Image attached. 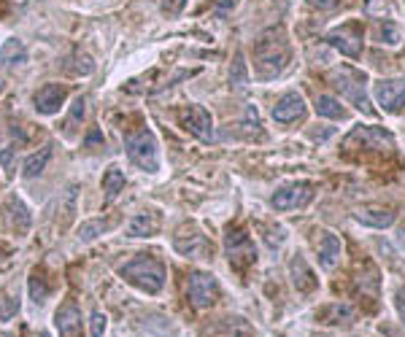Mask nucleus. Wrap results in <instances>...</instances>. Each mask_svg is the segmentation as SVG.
<instances>
[{"instance_id": "obj_1", "label": "nucleus", "mask_w": 405, "mask_h": 337, "mask_svg": "<svg viewBox=\"0 0 405 337\" xmlns=\"http://www.w3.org/2000/svg\"><path fill=\"white\" fill-rule=\"evenodd\" d=\"M289 62V44L281 30H268L254 41V73L257 78H276Z\"/></svg>"}, {"instance_id": "obj_2", "label": "nucleus", "mask_w": 405, "mask_h": 337, "mask_svg": "<svg viewBox=\"0 0 405 337\" xmlns=\"http://www.w3.org/2000/svg\"><path fill=\"white\" fill-rule=\"evenodd\" d=\"M119 273H122L125 281H130L132 286H138L146 294H157L165 286V267H162V262L152 259V257H138V259L127 262Z\"/></svg>"}, {"instance_id": "obj_3", "label": "nucleus", "mask_w": 405, "mask_h": 337, "mask_svg": "<svg viewBox=\"0 0 405 337\" xmlns=\"http://www.w3.org/2000/svg\"><path fill=\"white\" fill-rule=\"evenodd\" d=\"M329 81H332V87L346 97L354 108H359L362 114H373L368 92H365V76L359 71L349 68V65H341V68H335V71L329 73Z\"/></svg>"}, {"instance_id": "obj_4", "label": "nucleus", "mask_w": 405, "mask_h": 337, "mask_svg": "<svg viewBox=\"0 0 405 337\" xmlns=\"http://www.w3.org/2000/svg\"><path fill=\"white\" fill-rule=\"evenodd\" d=\"M127 157L146 173H157L160 168V159H157V141L149 130H138V132H130L125 138Z\"/></svg>"}, {"instance_id": "obj_5", "label": "nucleus", "mask_w": 405, "mask_h": 337, "mask_svg": "<svg viewBox=\"0 0 405 337\" xmlns=\"http://www.w3.org/2000/svg\"><path fill=\"white\" fill-rule=\"evenodd\" d=\"M225 248H227V259L232 267L246 270L249 265L257 262V248L254 241L243 232V230H230L225 235Z\"/></svg>"}, {"instance_id": "obj_6", "label": "nucleus", "mask_w": 405, "mask_h": 337, "mask_svg": "<svg viewBox=\"0 0 405 337\" xmlns=\"http://www.w3.org/2000/svg\"><path fill=\"white\" fill-rule=\"evenodd\" d=\"M352 146L373 148V151H392L395 148V138L384 127H354L352 135L346 138V148H352Z\"/></svg>"}, {"instance_id": "obj_7", "label": "nucleus", "mask_w": 405, "mask_h": 337, "mask_svg": "<svg viewBox=\"0 0 405 337\" xmlns=\"http://www.w3.org/2000/svg\"><path fill=\"white\" fill-rule=\"evenodd\" d=\"M189 302L203 311V308H211L214 302H216V294H219V284H216V278L211 275V273H192L189 275Z\"/></svg>"}, {"instance_id": "obj_8", "label": "nucleus", "mask_w": 405, "mask_h": 337, "mask_svg": "<svg viewBox=\"0 0 405 337\" xmlns=\"http://www.w3.org/2000/svg\"><path fill=\"white\" fill-rule=\"evenodd\" d=\"M373 95L386 114H403L405 111V78H386L373 87Z\"/></svg>"}, {"instance_id": "obj_9", "label": "nucleus", "mask_w": 405, "mask_h": 337, "mask_svg": "<svg viewBox=\"0 0 405 337\" xmlns=\"http://www.w3.org/2000/svg\"><path fill=\"white\" fill-rule=\"evenodd\" d=\"M311 197H313V187H311V184H305V181H295V184L281 187L279 192L273 194L270 205H273L276 211H295V208H303V205H308V202H311Z\"/></svg>"}, {"instance_id": "obj_10", "label": "nucleus", "mask_w": 405, "mask_h": 337, "mask_svg": "<svg viewBox=\"0 0 405 337\" xmlns=\"http://www.w3.org/2000/svg\"><path fill=\"white\" fill-rule=\"evenodd\" d=\"M327 41L338 49L341 54H346V57H359V51H362V30H359V24L356 22L341 24V27H335V30L329 33Z\"/></svg>"}, {"instance_id": "obj_11", "label": "nucleus", "mask_w": 405, "mask_h": 337, "mask_svg": "<svg viewBox=\"0 0 405 337\" xmlns=\"http://www.w3.org/2000/svg\"><path fill=\"white\" fill-rule=\"evenodd\" d=\"M184 124H187V130H189L198 141H203V144H214V141H216L211 114H208L203 105H192V108L187 111V116H184Z\"/></svg>"}, {"instance_id": "obj_12", "label": "nucleus", "mask_w": 405, "mask_h": 337, "mask_svg": "<svg viewBox=\"0 0 405 337\" xmlns=\"http://www.w3.org/2000/svg\"><path fill=\"white\" fill-rule=\"evenodd\" d=\"M303 116H305V100L298 92H286L273 105V119L279 121V124H292V121L303 119Z\"/></svg>"}, {"instance_id": "obj_13", "label": "nucleus", "mask_w": 405, "mask_h": 337, "mask_svg": "<svg viewBox=\"0 0 405 337\" xmlns=\"http://www.w3.org/2000/svg\"><path fill=\"white\" fill-rule=\"evenodd\" d=\"M178 254H184V257H205L208 254V241H205V235H200L195 227H184V230H178L176 241H173Z\"/></svg>"}, {"instance_id": "obj_14", "label": "nucleus", "mask_w": 405, "mask_h": 337, "mask_svg": "<svg viewBox=\"0 0 405 337\" xmlns=\"http://www.w3.org/2000/svg\"><path fill=\"white\" fill-rule=\"evenodd\" d=\"M54 327H57L60 337H81V311L74 302L62 305L54 316Z\"/></svg>"}, {"instance_id": "obj_15", "label": "nucleus", "mask_w": 405, "mask_h": 337, "mask_svg": "<svg viewBox=\"0 0 405 337\" xmlns=\"http://www.w3.org/2000/svg\"><path fill=\"white\" fill-rule=\"evenodd\" d=\"M62 103H65V89H62L60 84H46L44 89L35 92V108H38L41 114H46V116L60 114Z\"/></svg>"}, {"instance_id": "obj_16", "label": "nucleus", "mask_w": 405, "mask_h": 337, "mask_svg": "<svg viewBox=\"0 0 405 337\" xmlns=\"http://www.w3.org/2000/svg\"><path fill=\"white\" fill-rule=\"evenodd\" d=\"M289 273H292V284L300 294H311V291L319 286V278L313 275V270L305 265L303 257H295L289 262Z\"/></svg>"}, {"instance_id": "obj_17", "label": "nucleus", "mask_w": 405, "mask_h": 337, "mask_svg": "<svg viewBox=\"0 0 405 337\" xmlns=\"http://www.w3.org/2000/svg\"><path fill=\"white\" fill-rule=\"evenodd\" d=\"M354 218L359 224H368V227H376V230H384V227H392L395 224V211L392 208H376V205H368V208H359L354 214Z\"/></svg>"}, {"instance_id": "obj_18", "label": "nucleus", "mask_w": 405, "mask_h": 337, "mask_svg": "<svg viewBox=\"0 0 405 337\" xmlns=\"http://www.w3.org/2000/svg\"><path fill=\"white\" fill-rule=\"evenodd\" d=\"M343 257V243L338 241L332 232H322V241H319V262L325 270H332V267L341 262Z\"/></svg>"}, {"instance_id": "obj_19", "label": "nucleus", "mask_w": 405, "mask_h": 337, "mask_svg": "<svg viewBox=\"0 0 405 337\" xmlns=\"http://www.w3.org/2000/svg\"><path fill=\"white\" fill-rule=\"evenodd\" d=\"M157 227H160V221H157L154 214H138L127 224V235L130 238H152L157 232Z\"/></svg>"}, {"instance_id": "obj_20", "label": "nucleus", "mask_w": 405, "mask_h": 337, "mask_svg": "<svg viewBox=\"0 0 405 337\" xmlns=\"http://www.w3.org/2000/svg\"><path fill=\"white\" fill-rule=\"evenodd\" d=\"M125 189V173L119 168H108L103 175V192H105V202H114L117 194Z\"/></svg>"}, {"instance_id": "obj_21", "label": "nucleus", "mask_w": 405, "mask_h": 337, "mask_svg": "<svg viewBox=\"0 0 405 337\" xmlns=\"http://www.w3.org/2000/svg\"><path fill=\"white\" fill-rule=\"evenodd\" d=\"M0 60H3V65H22V62H27L25 44L17 41V38H8L0 49Z\"/></svg>"}, {"instance_id": "obj_22", "label": "nucleus", "mask_w": 405, "mask_h": 337, "mask_svg": "<svg viewBox=\"0 0 405 337\" xmlns=\"http://www.w3.org/2000/svg\"><path fill=\"white\" fill-rule=\"evenodd\" d=\"M319 318L325 321V324H341V327H346V324H352L354 321V311H352V305H329V308H325L322 313H319Z\"/></svg>"}, {"instance_id": "obj_23", "label": "nucleus", "mask_w": 405, "mask_h": 337, "mask_svg": "<svg viewBox=\"0 0 405 337\" xmlns=\"http://www.w3.org/2000/svg\"><path fill=\"white\" fill-rule=\"evenodd\" d=\"M316 114H319V116H325V119H343V116H346L343 105H341V103H338L332 95H319L316 97Z\"/></svg>"}, {"instance_id": "obj_24", "label": "nucleus", "mask_w": 405, "mask_h": 337, "mask_svg": "<svg viewBox=\"0 0 405 337\" xmlns=\"http://www.w3.org/2000/svg\"><path fill=\"white\" fill-rule=\"evenodd\" d=\"M51 159V146H44L38 154H33V157H27L25 162V178H35V175H41L44 168H46V162Z\"/></svg>"}, {"instance_id": "obj_25", "label": "nucleus", "mask_w": 405, "mask_h": 337, "mask_svg": "<svg viewBox=\"0 0 405 337\" xmlns=\"http://www.w3.org/2000/svg\"><path fill=\"white\" fill-rule=\"evenodd\" d=\"M376 41L386 44V46H395V44H400V30L392 22H379L376 24Z\"/></svg>"}, {"instance_id": "obj_26", "label": "nucleus", "mask_w": 405, "mask_h": 337, "mask_svg": "<svg viewBox=\"0 0 405 337\" xmlns=\"http://www.w3.org/2000/svg\"><path fill=\"white\" fill-rule=\"evenodd\" d=\"M30 297L35 300V305L38 302H46V297H49V286H46V281L38 273L30 275Z\"/></svg>"}, {"instance_id": "obj_27", "label": "nucleus", "mask_w": 405, "mask_h": 337, "mask_svg": "<svg viewBox=\"0 0 405 337\" xmlns=\"http://www.w3.org/2000/svg\"><path fill=\"white\" fill-rule=\"evenodd\" d=\"M11 211H14V224H17V218H19L17 232H27V230H30V214H27L25 202H22V200H11Z\"/></svg>"}, {"instance_id": "obj_28", "label": "nucleus", "mask_w": 405, "mask_h": 337, "mask_svg": "<svg viewBox=\"0 0 405 337\" xmlns=\"http://www.w3.org/2000/svg\"><path fill=\"white\" fill-rule=\"evenodd\" d=\"M230 81H232L238 89H246V84H249V76H246L243 57H238V60H235V65H232V71H230Z\"/></svg>"}, {"instance_id": "obj_29", "label": "nucleus", "mask_w": 405, "mask_h": 337, "mask_svg": "<svg viewBox=\"0 0 405 337\" xmlns=\"http://www.w3.org/2000/svg\"><path fill=\"white\" fill-rule=\"evenodd\" d=\"M105 230H108L105 221H89V224H84V227L78 230V238H81V241H92V238H98V232H105Z\"/></svg>"}, {"instance_id": "obj_30", "label": "nucleus", "mask_w": 405, "mask_h": 337, "mask_svg": "<svg viewBox=\"0 0 405 337\" xmlns=\"http://www.w3.org/2000/svg\"><path fill=\"white\" fill-rule=\"evenodd\" d=\"M105 332V316L98 311V313H92V337H103Z\"/></svg>"}, {"instance_id": "obj_31", "label": "nucleus", "mask_w": 405, "mask_h": 337, "mask_svg": "<svg viewBox=\"0 0 405 337\" xmlns=\"http://www.w3.org/2000/svg\"><path fill=\"white\" fill-rule=\"evenodd\" d=\"M84 119V97H76V103H74V108H71V119L68 124H74V121Z\"/></svg>"}, {"instance_id": "obj_32", "label": "nucleus", "mask_w": 405, "mask_h": 337, "mask_svg": "<svg viewBox=\"0 0 405 337\" xmlns=\"http://www.w3.org/2000/svg\"><path fill=\"white\" fill-rule=\"evenodd\" d=\"M17 308H19V302H17V300H8V302L0 308V318H11V313H14Z\"/></svg>"}, {"instance_id": "obj_33", "label": "nucleus", "mask_w": 405, "mask_h": 337, "mask_svg": "<svg viewBox=\"0 0 405 337\" xmlns=\"http://www.w3.org/2000/svg\"><path fill=\"white\" fill-rule=\"evenodd\" d=\"M313 8H319V11H327V8H332L338 0H308Z\"/></svg>"}, {"instance_id": "obj_34", "label": "nucleus", "mask_w": 405, "mask_h": 337, "mask_svg": "<svg viewBox=\"0 0 405 337\" xmlns=\"http://www.w3.org/2000/svg\"><path fill=\"white\" fill-rule=\"evenodd\" d=\"M11 157H14V148H3L0 151V162L6 165V170H11Z\"/></svg>"}, {"instance_id": "obj_35", "label": "nucleus", "mask_w": 405, "mask_h": 337, "mask_svg": "<svg viewBox=\"0 0 405 337\" xmlns=\"http://www.w3.org/2000/svg\"><path fill=\"white\" fill-rule=\"evenodd\" d=\"M184 3H187V0H168V3H165V8H168L171 14H178V11L184 8Z\"/></svg>"}, {"instance_id": "obj_36", "label": "nucleus", "mask_w": 405, "mask_h": 337, "mask_svg": "<svg viewBox=\"0 0 405 337\" xmlns=\"http://www.w3.org/2000/svg\"><path fill=\"white\" fill-rule=\"evenodd\" d=\"M397 313H400V318L405 321V289L397 291Z\"/></svg>"}, {"instance_id": "obj_37", "label": "nucleus", "mask_w": 405, "mask_h": 337, "mask_svg": "<svg viewBox=\"0 0 405 337\" xmlns=\"http://www.w3.org/2000/svg\"><path fill=\"white\" fill-rule=\"evenodd\" d=\"M98 141H103V138H101V132H98V130H95V132H92V135H89V138H87V146L98 144Z\"/></svg>"}, {"instance_id": "obj_38", "label": "nucleus", "mask_w": 405, "mask_h": 337, "mask_svg": "<svg viewBox=\"0 0 405 337\" xmlns=\"http://www.w3.org/2000/svg\"><path fill=\"white\" fill-rule=\"evenodd\" d=\"M0 92H3V78H0Z\"/></svg>"}, {"instance_id": "obj_39", "label": "nucleus", "mask_w": 405, "mask_h": 337, "mask_svg": "<svg viewBox=\"0 0 405 337\" xmlns=\"http://www.w3.org/2000/svg\"><path fill=\"white\" fill-rule=\"evenodd\" d=\"M41 337H49V335H41Z\"/></svg>"}, {"instance_id": "obj_40", "label": "nucleus", "mask_w": 405, "mask_h": 337, "mask_svg": "<svg viewBox=\"0 0 405 337\" xmlns=\"http://www.w3.org/2000/svg\"><path fill=\"white\" fill-rule=\"evenodd\" d=\"M403 62H405V54H403Z\"/></svg>"}]
</instances>
